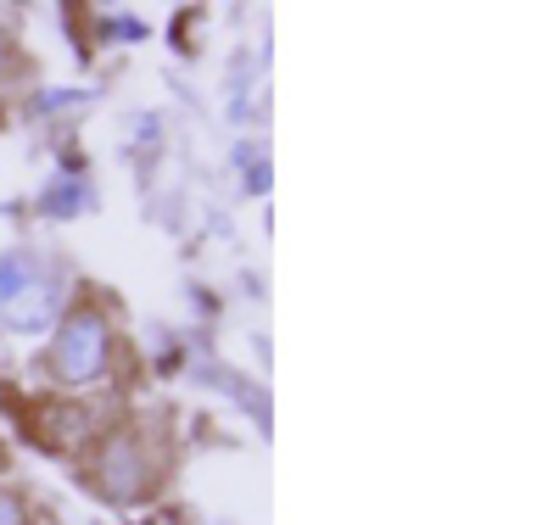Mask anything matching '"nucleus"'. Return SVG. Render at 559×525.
<instances>
[{"label":"nucleus","mask_w":559,"mask_h":525,"mask_svg":"<svg viewBox=\"0 0 559 525\" xmlns=\"http://www.w3.org/2000/svg\"><path fill=\"white\" fill-rule=\"evenodd\" d=\"M107 363V324L96 313H73L68 330H62V342H57V369L68 386H90V380L102 374Z\"/></svg>","instance_id":"f03ea898"},{"label":"nucleus","mask_w":559,"mask_h":525,"mask_svg":"<svg viewBox=\"0 0 559 525\" xmlns=\"http://www.w3.org/2000/svg\"><path fill=\"white\" fill-rule=\"evenodd\" d=\"M0 525H23V514H17L12 498H0Z\"/></svg>","instance_id":"7ed1b4c3"},{"label":"nucleus","mask_w":559,"mask_h":525,"mask_svg":"<svg viewBox=\"0 0 559 525\" xmlns=\"http://www.w3.org/2000/svg\"><path fill=\"white\" fill-rule=\"evenodd\" d=\"M51 308H57V291L34 274V263H28L23 252L0 258V313H7V324H17V330H45Z\"/></svg>","instance_id":"f257e3e1"}]
</instances>
